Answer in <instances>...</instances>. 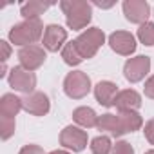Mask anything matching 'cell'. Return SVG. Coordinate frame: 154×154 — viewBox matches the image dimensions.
Masks as SVG:
<instances>
[{
	"label": "cell",
	"mask_w": 154,
	"mask_h": 154,
	"mask_svg": "<svg viewBox=\"0 0 154 154\" xmlns=\"http://www.w3.org/2000/svg\"><path fill=\"white\" fill-rule=\"evenodd\" d=\"M109 45L116 54L131 56L136 51V38L129 31H114L109 35Z\"/></svg>",
	"instance_id": "cell-10"
},
{
	"label": "cell",
	"mask_w": 154,
	"mask_h": 154,
	"mask_svg": "<svg viewBox=\"0 0 154 154\" xmlns=\"http://www.w3.org/2000/svg\"><path fill=\"white\" fill-rule=\"evenodd\" d=\"M60 9L65 15V24L72 31H82L93 18V8L85 0H62Z\"/></svg>",
	"instance_id": "cell-1"
},
{
	"label": "cell",
	"mask_w": 154,
	"mask_h": 154,
	"mask_svg": "<svg viewBox=\"0 0 154 154\" xmlns=\"http://www.w3.org/2000/svg\"><path fill=\"white\" fill-rule=\"evenodd\" d=\"M143 134H145V140L154 145V118H150L145 125H143Z\"/></svg>",
	"instance_id": "cell-25"
},
{
	"label": "cell",
	"mask_w": 154,
	"mask_h": 154,
	"mask_svg": "<svg viewBox=\"0 0 154 154\" xmlns=\"http://www.w3.org/2000/svg\"><path fill=\"white\" fill-rule=\"evenodd\" d=\"M22 98L8 93L0 98V116H6V118H15L20 111H22Z\"/></svg>",
	"instance_id": "cell-17"
},
{
	"label": "cell",
	"mask_w": 154,
	"mask_h": 154,
	"mask_svg": "<svg viewBox=\"0 0 154 154\" xmlns=\"http://www.w3.org/2000/svg\"><path fill=\"white\" fill-rule=\"evenodd\" d=\"M65 40H67V29H63V27L58 26V24H49V26H45L44 38H42V44H44V49H45V51L56 53L58 49H63Z\"/></svg>",
	"instance_id": "cell-12"
},
{
	"label": "cell",
	"mask_w": 154,
	"mask_h": 154,
	"mask_svg": "<svg viewBox=\"0 0 154 154\" xmlns=\"http://www.w3.org/2000/svg\"><path fill=\"white\" fill-rule=\"evenodd\" d=\"M122 123H123V129L125 132H134L138 129L143 127V118L138 111H120L118 112Z\"/></svg>",
	"instance_id": "cell-19"
},
{
	"label": "cell",
	"mask_w": 154,
	"mask_h": 154,
	"mask_svg": "<svg viewBox=\"0 0 154 154\" xmlns=\"http://www.w3.org/2000/svg\"><path fill=\"white\" fill-rule=\"evenodd\" d=\"M18 154H45V152H44V149H42L40 145L29 143V145H24V147L20 149V152H18Z\"/></svg>",
	"instance_id": "cell-27"
},
{
	"label": "cell",
	"mask_w": 154,
	"mask_h": 154,
	"mask_svg": "<svg viewBox=\"0 0 154 154\" xmlns=\"http://www.w3.org/2000/svg\"><path fill=\"white\" fill-rule=\"evenodd\" d=\"M111 154H134V149H132V145L129 143V141H116L114 145H112V152Z\"/></svg>",
	"instance_id": "cell-24"
},
{
	"label": "cell",
	"mask_w": 154,
	"mask_h": 154,
	"mask_svg": "<svg viewBox=\"0 0 154 154\" xmlns=\"http://www.w3.org/2000/svg\"><path fill=\"white\" fill-rule=\"evenodd\" d=\"M49 154H71L69 150H53V152H49Z\"/></svg>",
	"instance_id": "cell-30"
},
{
	"label": "cell",
	"mask_w": 154,
	"mask_h": 154,
	"mask_svg": "<svg viewBox=\"0 0 154 154\" xmlns=\"http://www.w3.org/2000/svg\"><path fill=\"white\" fill-rule=\"evenodd\" d=\"M96 129L102 131V132H107L109 136H114V138L125 134V129H123V123H122L120 116H118V114H111V112L98 116Z\"/></svg>",
	"instance_id": "cell-15"
},
{
	"label": "cell",
	"mask_w": 154,
	"mask_h": 154,
	"mask_svg": "<svg viewBox=\"0 0 154 154\" xmlns=\"http://www.w3.org/2000/svg\"><path fill=\"white\" fill-rule=\"evenodd\" d=\"M91 152L93 154H111L112 152V141L109 136H96L91 140Z\"/></svg>",
	"instance_id": "cell-21"
},
{
	"label": "cell",
	"mask_w": 154,
	"mask_h": 154,
	"mask_svg": "<svg viewBox=\"0 0 154 154\" xmlns=\"http://www.w3.org/2000/svg\"><path fill=\"white\" fill-rule=\"evenodd\" d=\"M91 78L84 71H71L63 78V93L72 100H82L91 93Z\"/></svg>",
	"instance_id": "cell-4"
},
{
	"label": "cell",
	"mask_w": 154,
	"mask_h": 154,
	"mask_svg": "<svg viewBox=\"0 0 154 154\" xmlns=\"http://www.w3.org/2000/svg\"><path fill=\"white\" fill-rule=\"evenodd\" d=\"M15 129H17V122L15 118H6V116H0V136L2 140H9L13 134H15Z\"/></svg>",
	"instance_id": "cell-23"
},
{
	"label": "cell",
	"mask_w": 154,
	"mask_h": 154,
	"mask_svg": "<svg viewBox=\"0 0 154 154\" xmlns=\"http://www.w3.org/2000/svg\"><path fill=\"white\" fill-rule=\"evenodd\" d=\"M118 93H120L118 85L114 82H109V80H102L94 85V98L103 107H112Z\"/></svg>",
	"instance_id": "cell-13"
},
{
	"label": "cell",
	"mask_w": 154,
	"mask_h": 154,
	"mask_svg": "<svg viewBox=\"0 0 154 154\" xmlns=\"http://www.w3.org/2000/svg\"><path fill=\"white\" fill-rule=\"evenodd\" d=\"M87 132L82 127H76V125H67L62 132H60V145L67 150L72 152H82L87 147Z\"/></svg>",
	"instance_id": "cell-6"
},
{
	"label": "cell",
	"mask_w": 154,
	"mask_h": 154,
	"mask_svg": "<svg viewBox=\"0 0 154 154\" xmlns=\"http://www.w3.org/2000/svg\"><path fill=\"white\" fill-rule=\"evenodd\" d=\"M149 71H150V58L145 56V54L129 58L125 62V65H123V76H125V80L131 82V84L141 82L149 74Z\"/></svg>",
	"instance_id": "cell-7"
},
{
	"label": "cell",
	"mask_w": 154,
	"mask_h": 154,
	"mask_svg": "<svg viewBox=\"0 0 154 154\" xmlns=\"http://www.w3.org/2000/svg\"><path fill=\"white\" fill-rule=\"evenodd\" d=\"M62 58H63V62H65L67 65H71V67H76V65H80V63L84 62V56L80 54V51H78V47H76L74 40H72V42H67V44L63 45V49H62Z\"/></svg>",
	"instance_id": "cell-20"
},
{
	"label": "cell",
	"mask_w": 154,
	"mask_h": 154,
	"mask_svg": "<svg viewBox=\"0 0 154 154\" xmlns=\"http://www.w3.org/2000/svg\"><path fill=\"white\" fill-rule=\"evenodd\" d=\"M94 6H98V8H102V9H107V8H112L114 6V2H94Z\"/></svg>",
	"instance_id": "cell-29"
},
{
	"label": "cell",
	"mask_w": 154,
	"mask_h": 154,
	"mask_svg": "<svg viewBox=\"0 0 154 154\" xmlns=\"http://www.w3.org/2000/svg\"><path fill=\"white\" fill-rule=\"evenodd\" d=\"M49 6H51V4L40 2V0H29V2H26V4L20 6V15H22L26 20H36V18H40V15L45 13V9H47Z\"/></svg>",
	"instance_id": "cell-18"
},
{
	"label": "cell",
	"mask_w": 154,
	"mask_h": 154,
	"mask_svg": "<svg viewBox=\"0 0 154 154\" xmlns=\"http://www.w3.org/2000/svg\"><path fill=\"white\" fill-rule=\"evenodd\" d=\"M8 84L15 91L31 94V93H35V87H36V76H35V72L24 69L22 65H17L8 74Z\"/></svg>",
	"instance_id": "cell-5"
},
{
	"label": "cell",
	"mask_w": 154,
	"mask_h": 154,
	"mask_svg": "<svg viewBox=\"0 0 154 154\" xmlns=\"http://www.w3.org/2000/svg\"><path fill=\"white\" fill-rule=\"evenodd\" d=\"M143 94L150 100H154V74L149 76V78L145 80V85H143Z\"/></svg>",
	"instance_id": "cell-26"
},
{
	"label": "cell",
	"mask_w": 154,
	"mask_h": 154,
	"mask_svg": "<svg viewBox=\"0 0 154 154\" xmlns=\"http://www.w3.org/2000/svg\"><path fill=\"white\" fill-rule=\"evenodd\" d=\"M138 40L143 45H149V47L154 45V22H145V24L140 26V29H138Z\"/></svg>",
	"instance_id": "cell-22"
},
{
	"label": "cell",
	"mask_w": 154,
	"mask_h": 154,
	"mask_svg": "<svg viewBox=\"0 0 154 154\" xmlns=\"http://www.w3.org/2000/svg\"><path fill=\"white\" fill-rule=\"evenodd\" d=\"M74 44H76V47H78L80 54L84 56V60L85 58L89 60L105 44V33L100 27H89V29H85V31H82L78 35V38L74 40Z\"/></svg>",
	"instance_id": "cell-3"
},
{
	"label": "cell",
	"mask_w": 154,
	"mask_h": 154,
	"mask_svg": "<svg viewBox=\"0 0 154 154\" xmlns=\"http://www.w3.org/2000/svg\"><path fill=\"white\" fill-rule=\"evenodd\" d=\"M44 24L40 18L36 20H24L20 24H15L9 31V42L20 47L33 45L40 38H44Z\"/></svg>",
	"instance_id": "cell-2"
},
{
	"label": "cell",
	"mask_w": 154,
	"mask_h": 154,
	"mask_svg": "<svg viewBox=\"0 0 154 154\" xmlns=\"http://www.w3.org/2000/svg\"><path fill=\"white\" fill-rule=\"evenodd\" d=\"M114 107L120 111H138L141 107V94L134 89H123L114 100Z\"/></svg>",
	"instance_id": "cell-14"
},
{
	"label": "cell",
	"mask_w": 154,
	"mask_h": 154,
	"mask_svg": "<svg viewBox=\"0 0 154 154\" xmlns=\"http://www.w3.org/2000/svg\"><path fill=\"white\" fill-rule=\"evenodd\" d=\"M45 58H47L45 49H44L42 45H36V44H33V45H26V47H20V51H18L20 65H22L24 69L31 71V72L36 71L38 67H42L44 62H45Z\"/></svg>",
	"instance_id": "cell-8"
},
{
	"label": "cell",
	"mask_w": 154,
	"mask_h": 154,
	"mask_svg": "<svg viewBox=\"0 0 154 154\" xmlns=\"http://www.w3.org/2000/svg\"><path fill=\"white\" fill-rule=\"evenodd\" d=\"M72 120L76 122V125H80L82 129H91V127H96L98 123V114L87 107V105H82V107H76L72 111Z\"/></svg>",
	"instance_id": "cell-16"
},
{
	"label": "cell",
	"mask_w": 154,
	"mask_h": 154,
	"mask_svg": "<svg viewBox=\"0 0 154 154\" xmlns=\"http://www.w3.org/2000/svg\"><path fill=\"white\" fill-rule=\"evenodd\" d=\"M22 107L26 112L33 114V116H45L51 109V102H49V96L40 93V91H35L31 94H26L22 98Z\"/></svg>",
	"instance_id": "cell-11"
},
{
	"label": "cell",
	"mask_w": 154,
	"mask_h": 154,
	"mask_svg": "<svg viewBox=\"0 0 154 154\" xmlns=\"http://www.w3.org/2000/svg\"><path fill=\"white\" fill-rule=\"evenodd\" d=\"M145 154H154V149H150V150H147Z\"/></svg>",
	"instance_id": "cell-31"
},
{
	"label": "cell",
	"mask_w": 154,
	"mask_h": 154,
	"mask_svg": "<svg viewBox=\"0 0 154 154\" xmlns=\"http://www.w3.org/2000/svg\"><path fill=\"white\" fill-rule=\"evenodd\" d=\"M0 49H2V56H0V58H2V62L6 63L8 58L11 56V45H9L6 40H2V42H0Z\"/></svg>",
	"instance_id": "cell-28"
},
{
	"label": "cell",
	"mask_w": 154,
	"mask_h": 154,
	"mask_svg": "<svg viewBox=\"0 0 154 154\" xmlns=\"http://www.w3.org/2000/svg\"><path fill=\"white\" fill-rule=\"evenodd\" d=\"M123 15L131 24H145L150 17V6L145 0H125L122 4Z\"/></svg>",
	"instance_id": "cell-9"
}]
</instances>
